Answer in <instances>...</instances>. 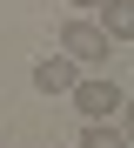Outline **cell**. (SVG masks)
Listing matches in <instances>:
<instances>
[{
    "mask_svg": "<svg viewBox=\"0 0 134 148\" xmlns=\"http://www.w3.org/2000/svg\"><path fill=\"white\" fill-rule=\"evenodd\" d=\"M67 101H74V114H87V121H114L127 94H121L114 81H80V74H74V88H67Z\"/></svg>",
    "mask_w": 134,
    "mask_h": 148,
    "instance_id": "1",
    "label": "cell"
},
{
    "mask_svg": "<svg viewBox=\"0 0 134 148\" xmlns=\"http://www.w3.org/2000/svg\"><path fill=\"white\" fill-rule=\"evenodd\" d=\"M61 54L74 61V67H87V61H107V34L94 27V20H61Z\"/></svg>",
    "mask_w": 134,
    "mask_h": 148,
    "instance_id": "2",
    "label": "cell"
},
{
    "mask_svg": "<svg viewBox=\"0 0 134 148\" xmlns=\"http://www.w3.org/2000/svg\"><path fill=\"white\" fill-rule=\"evenodd\" d=\"M74 74H80V67H74L67 54H47V61H34V88H40V94H67Z\"/></svg>",
    "mask_w": 134,
    "mask_h": 148,
    "instance_id": "3",
    "label": "cell"
},
{
    "mask_svg": "<svg viewBox=\"0 0 134 148\" xmlns=\"http://www.w3.org/2000/svg\"><path fill=\"white\" fill-rule=\"evenodd\" d=\"M101 34L107 40H127L134 34V7H127V0H101Z\"/></svg>",
    "mask_w": 134,
    "mask_h": 148,
    "instance_id": "4",
    "label": "cell"
},
{
    "mask_svg": "<svg viewBox=\"0 0 134 148\" xmlns=\"http://www.w3.org/2000/svg\"><path fill=\"white\" fill-rule=\"evenodd\" d=\"M80 148H127V135L114 128V121H87V135H80Z\"/></svg>",
    "mask_w": 134,
    "mask_h": 148,
    "instance_id": "5",
    "label": "cell"
},
{
    "mask_svg": "<svg viewBox=\"0 0 134 148\" xmlns=\"http://www.w3.org/2000/svg\"><path fill=\"white\" fill-rule=\"evenodd\" d=\"M74 7H101V0H74Z\"/></svg>",
    "mask_w": 134,
    "mask_h": 148,
    "instance_id": "6",
    "label": "cell"
},
{
    "mask_svg": "<svg viewBox=\"0 0 134 148\" xmlns=\"http://www.w3.org/2000/svg\"><path fill=\"white\" fill-rule=\"evenodd\" d=\"M0 148H7V141H0Z\"/></svg>",
    "mask_w": 134,
    "mask_h": 148,
    "instance_id": "7",
    "label": "cell"
}]
</instances>
